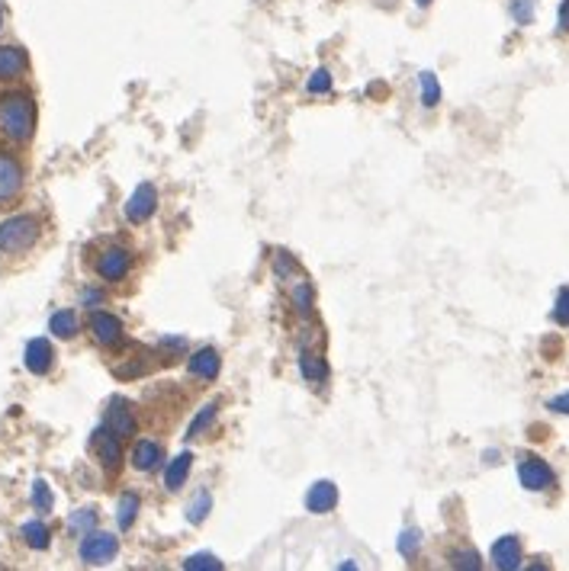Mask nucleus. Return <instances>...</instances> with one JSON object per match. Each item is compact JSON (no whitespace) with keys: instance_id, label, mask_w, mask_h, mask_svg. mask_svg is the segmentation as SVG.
I'll list each match as a JSON object with an SVG mask.
<instances>
[{"instance_id":"nucleus-7","label":"nucleus","mask_w":569,"mask_h":571,"mask_svg":"<svg viewBox=\"0 0 569 571\" xmlns=\"http://www.w3.org/2000/svg\"><path fill=\"white\" fill-rule=\"evenodd\" d=\"M154 212H158V190H154V183L145 180L132 190L129 203H126V219H129L132 225H145Z\"/></svg>"},{"instance_id":"nucleus-14","label":"nucleus","mask_w":569,"mask_h":571,"mask_svg":"<svg viewBox=\"0 0 569 571\" xmlns=\"http://www.w3.org/2000/svg\"><path fill=\"white\" fill-rule=\"evenodd\" d=\"M30 71V55L26 48L13 46V42H4L0 46V81H16Z\"/></svg>"},{"instance_id":"nucleus-25","label":"nucleus","mask_w":569,"mask_h":571,"mask_svg":"<svg viewBox=\"0 0 569 571\" xmlns=\"http://www.w3.org/2000/svg\"><path fill=\"white\" fill-rule=\"evenodd\" d=\"M418 87H422L425 107H438L441 103V84H438V77H434V71H422V74H418Z\"/></svg>"},{"instance_id":"nucleus-1","label":"nucleus","mask_w":569,"mask_h":571,"mask_svg":"<svg viewBox=\"0 0 569 571\" xmlns=\"http://www.w3.org/2000/svg\"><path fill=\"white\" fill-rule=\"evenodd\" d=\"M0 132L10 142H30L36 132V103L26 91H13L0 97Z\"/></svg>"},{"instance_id":"nucleus-4","label":"nucleus","mask_w":569,"mask_h":571,"mask_svg":"<svg viewBox=\"0 0 569 571\" xmlns=\"http://www.w3.org/2000/svg\"><path fill=\"white\" fill-rule=\"evenodd\" d=\"M119 552V540L113 533H101L91 530L87 536H81V562L84 565H107Z\"/></svg>"},{"instance_id":"nucleus-36","label":"nucleus","mask_w":569,"mask_h":571,"mask_svg":"<svg viewBox=\"0 0 569 571\" xmlns=\"http://www.w3.org/2000/svg\"><path fill=\"white\" fill-rule=\"evenodd\" d=\"M556 23H560V32H569V0H563L556 10Z\"/></svg>"},{"instance_id":"nucleus-38","label":"nucleus","mask_w":569,"mask_h":571,"mask_svg":"<svg viewBox=\"0 0 569 571\" xmlns=\"http://www.w3.org/2000/svg\"><path fill=\"white\" fill-rule=\"evenodd\" d=\"M4 23H7V13H4V7H0V30H4Z\"/></svg>"},{"instance_id":"nucleus-31","label":"nucleus","mask_w":569,"mask_h":571,"mask_svg":"<svg viewBox=\"0 0 569 571\" xmlns=\"http://www.w3.org/2000/svg\"><path fill=\"white\" fill-rule=\"evenodd\" d=\"M418 546H422V533H418V530H402V536H399V556L402 558H416L418 556Z\"/></svg>"},{"instance_id":"nucleus-10","label":"nucleus","mask_w":569,"mask_h":571,"mask_svg":"<svg viewBox=\"0 0 569 571\" xmlns=\"http://www.w3.org/2000/svg\"><path fill=\"white\" fill-rule=\"evenodd\" d=\"M23 190V168L10 151H0V203H10Z\"/></svg>"},{"instance_id":"nucleus-37","label":"nucleus","mask_w":569,"mask_h":571,"mask_svg":"<svg viewBox=\"0 0 569 571\" xmlns=\"http://www.w3.org/2000/svg\"><path fill=\"white\" fill-rule=\"evenodd\" d=\"M93 302H103V296L97 290H87L84 292V305H93Z\"/></svg>"},{"instance_id":"nucleus-13","label":"nucleus","mask_w":569,"mask_h":571,"mask_svg":"<svg viewBox=\"0 0 569 571\" xmlns=\"http://www.w3.org/2000/svg\"><path fill=\"white\" fill-rule=\"evenodd\" d=\"M300 376L312 385V389H322L328 382V363L316 347H302L300 350Z\"/></svg>"},{"instance_id":"nucleus-29","label":"nucleus","mask_w":569,"mask_h":571,"mask_svg":"<svg viewBox=\"0 0 569 571\" xmlns=\"http://www.w3.org/2000/svg\"><path fill=\"white\" fill-rule=\"evenodd\" d=\"M451 565H454V568H463V571H479L483 568V558H479L477 549H457L454 556H451Z\"/></svg>"},{"instance_id":"nucleus-17","label":"nucleus","mask_w":569,"mask_h":571,"mask_svg":"<svg viewBox=\"0 0 569 571\" xmlns=\"http://www.w3.org/2000/svg\"><path fill=\"white\" fill-rule=\"evenodd\" d=\"M290 305L302 321L312 318V315H316V290H312V282L296 276V280L290 282Z\"/></svg>"},{"instance_id":"nucleus-8","label":"nucleus","mask_w":569,"mask_h":571,"mask_svg":"<svg viewBox=\"0 0 569 571\" xmlns=\"http://www.w3.org/2000/svg\"><path fill=\"white\" fill-rule=\"evenodd\" d=\"M103 427H107L109 434L119 437V440H129V437H136V430H139V420H136V414H132L126 398H113L107 414H103Z\"/></svg>"},{"instance_id":"nucleus-21","label":"nucleus","mask_w":569,"mask_h":571,"mask_svg":"<svg viewBox=\"0 0 569 571\" xmlns=\"http://www.w3.org/2000/svg\"><path fill=\"white\" fill-rule=\"evenodd\" d=\"M48 331H52V337H58V341H71V337L81 331V321H77V315L71 312V308H62V312H55L52 318H48Z\"/></svg>"},{"instance_id":"nucleus-26","label":"nucleus","mask_w":569,"mask_h":571,"mask_svg":"<svg viewBox=\"0 0 569 571\" xmlns=\"http://www.w3.org/2000/svg\"><path fill=\"white\" fill-rule=\"evenodd\" d=\"M32 507H36L39 514H48L55 507V495H52V488H48L46 479L32 481Z\"/></svg>"},{"instance_id":"nucleus-3","label":"nucleus","mask_w":569,"mask_h":571,"mask_svg":"<svg viewBox=\"0 0 569 571\" xmlns=\"http://www.w3.org/2000/svg\"><path fill=\"white\" fill-rule=\"evenodd\" d=\"M93 270H97V276H101L103 282H123L132 270V254L126 251V247H119V244H109V247H103V251L97 254Z\"/></svg>"},{"instance_id":"nucleus-39","label":"nucleus","mask_w":569,"mask_h":571,"mask_svg":"<svg viewBox=\"0 0 569 571\" xmlns=\"http://www.w3.org/2000/svg\"><path fill=\"white\" fill-rule=\"evenodd\" d=\"M416 4H418V7H428V4H431V0H416Z\"/></svg>"},{"instance_id":"nucleus-34","label":"nucleus","mask_w":569,"mask_h":571,"mask_svg":"<svg viewBox=\"0 0 569 571\" xmlns=\"http://www.w3.org/2000/svg\"><path fill=\"white\" fill-rule=\"evenodd\" d=\"M512 16H515V23L528 26L534 20V0H512Z\"/></svg>"},{"instance_id":"nucleus-22","label":"nucleus","mask_w":569,"mask_h":571,"mask_svg":"<svg viewBox=\"0 0 569 571\" xmlns=\"http://www.w3.org/2000/svg\"><path fill=\"white\" fill-rule=\"evenodd\" d=\"M139 511H142L139 495H136V491H126V495L119 497V504H116V523H119V530H132Z\"/></svg>"},{"instance_id":"nucleus-28","label":"nucleus","mask_w":569,"mask_h":571,"mask_svg":"<svg viewBox=\"0 0 569 571\" xmlns=\"http://www.w3.org/2000/svg\"><path fill=\"white\" fill-rule=\"evenodd\" d=\"M306 93L309 97H322V93H331V71L328 68H316L306 81Z\"/></svg>"},{"instance_id":"nucleus-5","label":"nucleus","mask_w":569,"mask_h":571,"mask_svg":"<svg viewBox=\"0 0 569 571\" xmlns=\"http://www.w3.org/2000/svg\"><path fill=\"white\" fill-rule=\"evenodd\" d=\"M518 481L528 491H547V488H554L556 472L540 456H521L518 459Z\"/></svg>"},{"instance_id":"nucleus-24","label":"nucleus","mask_w":569,"mask_h":571,"mask_svg":"<svg viewBox=\"0 0 569 571\" xmlns=\"http://www.w3.org/2000/svg\"><path fill=\"white\" fill-rule=\"evenodd\" d=\"M68 530L74 536H87L91 530H97V511L93 507H81L68 517Z\"/></svg>"},{"instance_id":"nucleus-18","label":"nucleus","mask_w":569,"mask_h":571,"mask_svg":"<svg viewBox=\"0 0 569 571\" xmlns=\"http://www.w3.org/2000/svg\"><path fill=\"white\" fill-rule=\"evenodd\" d=\"M162 459H164L162 443H154V440H139L129 453V463L136 472H152V469L162 465Z\"/></svg>"},{"instance_id":"nucleus-20","label":"nucleus","mask_w":569,"mask_h":571,"mask_svg":"<svg viewBox=\"0 0 569 571\" xmlns=\"http://www.w3.org/2000/svg\"><path fill=\"white\" fill-rule=\"evenodd\" d=\"M215 418H219V402H206L200 408V411L193 414V420L187 424V440H197V437H203L209 430V427L215 424Z\"/></svg>"},{"instance_id":"nucleus-9","label":"nucleus","mask_w":569,"mask_h":571,"mask_svg":"<svg viewBox=\"0 0 569 571\" xmlns=\"http://www.w3.org/2000/svg\"><path fill=\"white\" fill-rule=\"evenodd\" d=\"M91 450L97 453V459H101L103 469H119V463H123V446H119V437L109 434L107 427H97V430H93Z\"/></svg>"},{"instance_id":"nucleus-27","label":"nucleus","mask_w":569,"mask_h":571,"mask_svg":"<svg viewBox=\"0 0 569 571\" xmlns=\"http://www.w3.org/2000/svg\"><path fill=\"white\" fill-rule=\"evenodd\" d=\"M209 511H213V495L200 491V495L187 504V520H190V523H203V520L209 517Z\"/></svg>"},{"instance_id":"nucleus-23","label":"nucleus","mask_w":569,"mask_h":571,"mask_svg":"<svg viewBox=\"0 0 569 571\" xmlns=\"http://www.w3.org/2000/svg\"><path fill=\"white\" fill-rule=\"evenodd\" d=\"M20 536H23L26 546L36 549V552H46V549L52 546V533H48V526L42 523V520H30V523H23Z\"/></svg>"},{"instance_id":"nucleus-35","label":"nucleus","mask_w":569,"mask_h":571,"mask_svg":"<svg viewBox=\"0 0 569 571\" xmlns=\"http://www.w3.org/2000/svg\"><path fill=\"white\" fill-rule=\"evenodd\" d=\"M550 411H556V414H569V392L566 395H556V398H550V404H547Z\"/></svg>"},{"instance_id":"nucleus-15","label":"nucleus","mask_w":569,"mask_h":571,"mask_svg":"<svg viewBox=\"0 0 569 571\" xmlns=\"http://www.w3.org/2000/svg\"><path fill=\"white\" fill-rule=\"evenodd\" d=\"M489 558H493V565L499 571L521 568V540H518V536H499V540L493 542Z\"/></svg>"},{"instance_id":"nucleus-33","label":"nucleus","mask_w":569,"mask_h":571,"mask_svg":"<svg viewBox=\"0 0 569 571\" xmlns=\"http://www.w3.org/2000/svg\"><path fill=\"white\" fill-rule=\"evenodd\" d=\"M274 273H277V280L290 282L293 273H296V260H293L290 254H277V257H274Z\"/></svg>"},{"instance_id":"nucleus-2","label":"nucleus","mask_w":569,"mask_h":571,"mask_svg":"<svg viewBox=\"0 0 569 571\" xmlns=\"http://www.w3.org/2000/svg\"><path fill=\"white\" fill-rule=\"evenodd\" d=\"M39 241V219L36 215H10L0 221V251L23 254Z\"/></svg>"},{"instance_id":"nucleus-16","label":"nucleus","mask_w":569,"mask_h":571,"mask_svg":"<svg viewBox=\"0 0 569 571\" xmlns=\"http://www.w3.org/2000/svg\"><path fill=\"white\" fill-rule=\"evenodd\" d=\"M338 507V485L335 481H316L306 491V511L309 514H331Z\"/></svg>"},{"instance_id":"nucleus-11","label":"nucleus","mask_w":569,"mask_h":571,"mask_svg":"<svg viewBox=\"0 0 569 571\" xmlns=\"http://www.w3.org/2000/svg\"><path fill=\"white\" fill-rule=\"evenodd\" d=\"M23 363L32 376H46L48 369H52L55 366V347L48 343V337H32V341L26 343Z\"/></svg>"},{"instance_id":"nucleus-6","label":"nucleus","mask_w":569,"mask_h":571,"mask_svg":"<svg viewBox=\"0 0 569 571\" xmlns=\"http://www.w3.org/2000/svg\"><path fill=\"white\" fill-rule=\"evenodd\" d=\"M87 331H91V337L101 347H119L123 343V321L116 318L113 312H91L87 315Z\"/></svg>"},{"instance_id":"nucleus-32","label":"nucleus","mask_w":569,"mask_h":571,"mask_svg":"<svg viewBox=\"0 0 569 571\" xmlns=\"http://www.w3.org/2000/svg\"><path fill=\"white\" fill-rule=\"evenodd\" d=\"M554 321H556V324H563V328H569V286H563V290L556 292Z\"/></svg>"},{"instance_id":"nucleus-19","label":"nucleus","mask_w":569,"mask_h":571,"mask_svg":"<svg viewBox=\"0 0 569 571\" xmlns=\"http://www.w3.org/2000/svg\"><path fill=\"white\" fill-rule=\"evenodd\" d=\"M190 469H193V453H178L168 463V469H164V488L168 491H180L184 481L190 479Z\"/></svg>"},{"instance_id":"nucleus-12","label":"nucleus","mask_w":569,"mask_h":571,"mask_svg":"<svg viewBox=\"0 0 569 571\" xmlns=\"http://www.w3.org/2000/svg\"><path fill=\"white\" fill-rule=\"evenodd\" d=\"M219 369H223V357H219L215 347H200V350L190 353V359H187V373L203 382H215Z\"/></svg>"},{"instance_id":"nucleus-30","label":"nucleus","mask_w":569,"mask_h":571,"mask_svg":"<svg viewBox=\"0 0 569 571\" xmlns=\"http://www.w3.org/2000/svg\"><path fill=\"white\" fill-rule=\"evenodd\" d=\"M184 568L187 571H219L223 568V562H219L215 556H209V552H197V556L187 558Z\"/></svg>"}]
</instances>
